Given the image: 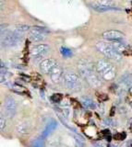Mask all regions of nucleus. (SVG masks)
<instances>
[{
    "instance_id": "f257e3e1",
    "label": "nucleus",
    "mask_w": 132,
    "mask_h": 147,
    "mask_svg": "<svg viewBox=\"0 0 132 147\" xmlns=\"http://www.w3.org/2000/svg\"><path fill=\"white\" fill-rule=\"evenodd\" d=\"M78 71L80 76L89 83L90 86L93 87H100L102 86L101 76L96 70V66L93 63H90L88 60H80L78 63Z\"/></svg>"
},
{
    "instance_id": "f03ea898",
    "label": "nucleus",
    "mask_w": 132,
    "mask_h": 147,
    "mask_svg": "<svg viewBox=\"0 0 132 147\" xmlns=\"http://www.w3.org/2000/svg\"><path fill=\"white\" fill-rule=\"evenodd\" d=\"M96 70L99 74V76L105 81H112L116 78V69L115 65L105 59H100L97 61Z\"/></svg>"
},
{
    "instance_id": "7ed1b4c3",
    "label": "nucleus",
    "mask_w": 132,
    "mask_h": 147,
    "mask_svg": "<svg viewBox=\"0 0 132 147\" xmlns=\"http://www.w3.org/2000/svg\"><path fill=\"white\" fill-rule=\"evenodd\" d=\"M95 47L96 49L101 53L103 55H104L107 59L112 60V61H116V62H120L122 60V55L119 53L115 48L111 45L110 42H105V41L100 40L95 44Z\"/></svg>"
},
{
    "instance_id": "20e7f679",
    "label": "nucleus",
    "mask_w": 132,
    "mask_h": 147,
    "mask_svg": "<svg viewBox=\"0 0 132 147\" xmlns=\"http://www.w3.org/2000/svg\"><path fill=\"white\" fill-rule=\"evenodd\" d=\"M64 83L67 88L72 91H79L81 88L80 76L72 71H67L64 74Z\"/></svg>"
},
{
    "instance_id": "39448f33",
    "label": "nucleus",
    "mask_w": 132,
    "mask_h": 147,
    "mask_svg": "<svg viewBox=\"0 0 132 147\" xmlns=\"http://www.w3.org/2000/svg\"><path fill=\"white\" fill-rule=\"evenodd\" d=\"M90 7L98 12L120 10V8L116 7V2L114 0H95V1L90 4Z\"/></svg>"
},
{
    "instance_id": "423d86ee",
    "label": "nucleus",
    "mask_w": 132,
    "mask_h": 147,
    "mask_svg": "<svg viewBox=\"0 0 132 147\" xmlns=\"http://www.w3.org/2000/svg\"><path fill=\"white\" fill-rule=\"evenodd\" d=\"M21 37L18 35L16 32H12L10 30H2L1 33V44L3 47H13L16 46L20 40Z\"/></svg>"
},
{
    "instance_id": "0eeeda50",
    "label": "nucleus",
    "mask_w": 132,
    "mask_h": 147,
    "mask_svg": "<svg viewBox=\"0 0 132 147\" xmlns=\"http://www.w3.org/2000/svg\"><path fill=\"white\" fill-rule=\"evenodd\" d=\"M49 31L41 27H33L29 31V39L33 41H42L48 35Z\"/></svg>"
},
{
    "instance_id": "6e6552de",
    "label": "nucleus",
    "mask_w": 132,
    "mask_h": 147,
    "mask_svg": "<svg viewBox=\"0 0 132 147\" xmlns=\"http://www.w3.org/2000/svg\"><path fill=\"white\" fill-rule=\"evenodd\" d=\"M17 110V102L12 96H7L4 100V111L6 116L10 119H12L15 116Z\"/></svg>"
},
{
    "instance_id": "1a4fd4ad",
    "label": "nucleus",
    "mask_w": 132,
    "mask_h": 147,
    "mask_svg": "<svg viewBox=\"0 0 132 147\" xmlns=\"http://www.w3.org/2000/svg\"><path fill=\"white\" fill-rule=\"evenodd\" d=\"M102 37L105 40H109V41H121L125 39L124 33H122L121 31L116 30H106L103 32Z\"/></svg>"
},
{
    "instance_id": "9d476101",
    "label": "nucleus",
    "mask_w": 132,
    "mask_h": 147,
    "mask_svg": "<svg viewBox=\"0 0 132 147\" xmlns=\"http://www.w3.org/2000/svg\"><path fill=\"white\" fill-rule=\"evenodd\" d=\"M57 63L54 59H44L40 63V70L45 75H50L53 69L56 67Z\"/></svg>"
},
{
    "instance_id": "9b49d317",
    "label": "nucleus",
    "mask_w": 132,
    "mask_h": 147,
    "mask_svg": "<svg viewBox=\"0 0 132 147\" xmlns=\"http://www.w3.org/2000/svg\"><path fill=\"white\" fill-rule=\"evenodd\" d=\"M64 70L62 66H60L57 63L56 67H54L52 72L50 73V77H51V80L54 83V84H59L62 80H64Z\"/></svg>"
},
{
    "instance_id": "f8f14e48",
    "label": "nucleus",
    "mask_w": 132,
    "mask_h": 147,
    "mask_svg": "<svg viewBox=\"0 0 132 147\" xmlns=\"http://www.w3.org/2000/svg\"><path fill=\"white\" fill-rule=\"evenodd\" d=\"M49 51V46L47 44H39L31 49V54L33 58H40L44 55Z\"/></svg>"
},
{
    "instance_id": "ddd939ff",
    "label": "nucleus",
    "mask_w": 132,
    "mask_h": 147,
    "mask_svg": "<svg viewBox=\"0 0 132 147\" xmlns=\"http://www.w3.org/2000/svg\"><path fill=\"white\" fill-rule=\"evenodd\" d=\"M56 127H57V121L56 119H51L48 121V123L46 124V126L44 128V130L42 132V138L45 139L46 137H48L50 135V133H52L54 130H56Z\"/></svg>"
},
{
    "instance_id": "4468645a",
    "label": "nucleus",
    "mask_w": 132,
    "mask_h": 147,
    "mask_svg": "<svg viewBox=\"0 0 132 147\" xmlns=\"http://www.w3.org/2000/svg\"><path fill=\"white\" fill-rule=\"evenodd\" d=\"M16 130L19 133H21V134H27L30 131V124L27 121H22L18 124Z\"/></svg>"
},
{
    "instance_id": "2eb2a0df",
    "label": "nucleus",
    "mask_w": 132,
    "mask_h": 147,
    "mask_svg": "<svg viewBox=\"0 0 132 147\" xmlns=\"http://www.w3.org/2000/svg\"><path fill=\"white\" fill-rule=\"evenodd\" d=\"M81 102H82V105L84 107L87 109H95L97 108L96 103H95L93 99H90V98H87V96H82V98H81Z\"/></svg>"
},
{
    "instance_id": "dca6fc26",
    "label": "nucleus",
    "mask_w": 132,
    "mask_h": 147,
    "mask_svg": "<svg viewBox=\"0 0 132 147\" xmlns=\"http://www.w3.org/2000/svg\"><path fill=\"white\" fill-rule=\"evenodd\" d=\"M30 30H31L30 27L27 26V25H19V26H17L15 32L18 35H20V37H22V35L25 34L26 32L30 31Z\"/></svg>"
},
{
    "instance_id": "f3484780",
    "label": "nucleus",
    "mask_w": 132,
    "mask_h": 147,
    "mask_svg": "<svg viewBox=\"0 0 132 147\" xmlns=\"http://www.w3.org/2000/svg\"><path fill=\"white\" fill-rule=\"evenodd\" d=\"M110 43L113 47L115 48V50H116L119 53L125 52L126 47H125L124 44L121 43V41H110Z\"/></svg>"
},
{
    "instance_id": "a211bd4d",
    "label": "nucleus",
    "mask_w": 132,
    "mask_h": 147,
    "mask_svg": "<svg viewBox=\"0 0 132 147\" xmlns=\"http://www.w3.org/2000/svg\"><path fill=\"white\" fill-rule=\"evenodd\" d=\"M31 147H45L44 138H37L31 142Z\"/></svg>"
},
{
    "instance_id": "6ab92c4d",
    "label": "nucleus",
    "mask_w": 132,
    "mask_h": 147,
    "mask_svg": "<svg viewBox=\"0 0 132 147\" xmlns=\"http://www.w3.org/2000/svg\"><path fill=\"white\" fill-rule=\"evenodd\" d=\"M60 53L61 54L63 55L64 57H70L73 55V53H72V51L69 48L67 47H61L60 48Z\"/></svg>"
},
{
    "instance_id": "aec40b11",
    "label": "nucleus",
    "mask_w": 132,
    "mask_h": 147,
    "mask_svg": "<svg viewBox=\"0 0 132 147\" xmlns=\"http://www.w3.org/2000/svg\"><path fill=\"white\" fill-rule=\"evenodd\" d=\"M63 98V96L61 94H54L52 96H51V100L53 101V102L54 103H59V102H61V100Z\"/></svg>"
},
{
    "instance_id": "412c9836",
    "label": "nucleus",
    "mask_w": 132,
    "mask_h": 147,
    "mask_svg": "<svg viewBox=\"0 0 132 147\" xmlns=\"http://www.w3.org/2000/svg\"><path fill=\"white\" fill-rule=\"evenodd\" d=\"M0 129H1V131H4L6 129V118L4 117L3 114H1V116H0Z\"/></svg>"
},
{
    "instance_id": "4be33fe9",
    "label": "nucleus",
    "mask_w": 132,
    "mask_h": 147,
    "mask_svg": "<svg viewBox=\"0 0 132 147\" xmlns=\"http://www.w3.org/2000/svg\"><path fill=\"white\" fill-rule=\"evenodd\" d=\"M126 137H127V133L126 132H120V133H116V134H115V136H114V139L122 141V140L126 139Z\"/></svg>"
},
{
    "instance_id": "5701e85b",
    "label": "nucleus",
    "mask_w": 132,
    "mask_h": 147,
    "mask_svg": "<svg viewBox=\"0 0 132 147\" xmlns=\"http://www.w3.org/2000/svg\"><path fill=\"white\" fill-rule=\"evenodd\" d=\"M74 140H75V142H76V144H77V146H79V147H84L85 146V144H84V142H83V140L81 139V138L80 137H74Z\"/></svg>"
},
{
    "instance_id": "b1692460",
    "label": "nucleus",
    "mask_w": 132,
    "mask_h": 147,
    "mask_svg": "<svg viewBox=\"0 0 132 147\" xmlns=\"http://www.w3.org/2000/svg\"><path fill=\"white\" fill-rule=\"evenodd\" d=\"M97 96H98V98L102 101H106L108 99V96L103 93H97Z\"/></svg>"
},
{
    "instance_id": "393cba45",
    "label": "nucleus",
    "mask_w": 132,
    "mask_h": 147,
    "mask_svg": "<svg viewBox=\"0 0 132 147\" xmlns=\"http://www.w3.org/2000/svg\"><path fill=\"white\" fill-rule=\"evenodd\" d=\"M45 147H58V144L56 141H52V142H49L48 144Z\"/></svg>"
},
{
    "instance_id": "a878e982",
    "label": "nucleus",
    "mask_w": 132,
    "mask_h": 147,
    "mask_svg": "<svg viewBox=\"0 0 132 147\" xmlns=\"http://www.w3.org/2000/svg\"><path fill=\"white\" fill-rule=\"evenodd\" d=\"M72 105H73V107L76 108V109H80L81 108V105L79 101L77 100H72Z\"/></svg>"
},
{
    "instance_id": "bb28decb",
    "label": "nucleus",
    "mask_w": 132,
    "mask_h": 147,
    "mask_svg": "<svg viewBox=\"0 0 132 147\" xmlns=\"http://www.w3.org/2000/svg\"><path fill=\"white\" fill-rule=\"evenodd\" d=\"M105 123L106 124H108V125H112V126H116V123H113V122H116V121H113L112 119H105Z\"/></svg>"
},
{
    "instance_id": "cd10ccee",
    "label": "nucleus",
    "mask_w": 132,
    "mask_h": 147,
    "mask_svg": "<svg viewBox=\"0 0 132 147\" xmlns=\"http://www.w3.org/2000/svg\"><path fill=\"white\" fill-rule=\"evenodd\" d=\"M115 114H116V107L115 106H113L112 109H111V111H110V117H113Z\"/></svg>"
},
{
    "instance_id": "c85d7f7f",
    "label": "nucleus",
    "mask_w": 132,
    "mask_h": 147,
    "mask_svg": "<svg viewBox=\"0 0 132 147\" xmlns=\"http://www.w3.org/2000/svg\"><path fill=\"white\" fill-rule=\"evenodd\" d=\"M102 133H103V134H104V135H106V136H109V135H110V131H109V130H104V131H102Z\"/></svg>"
},
{
    "instance_id": "c756f323",
    "label": "nucleus",
    "mask_w": 132,
    "mask_h": 147,
    "mask_svg": "<svg viewBox=\"0 0 132 147\" xmlns=\"http://www.w3.org/2000/svg\"><path fill=\"white\" fill-rule=\"evenodd\" d=\"M94 145H95V147H103V144H95Z\"/></svg>"
}]
</instances>
